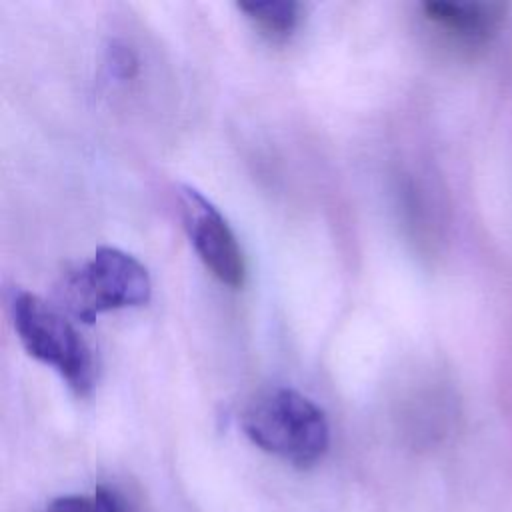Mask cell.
<instances>
[{
	"mask_svg": "<svg viewBox=\"0 0 512 512\" xmlns=\"http://www.w3.org/2000/svg\"><path fill=\"white\" fill-rule=\"evenodd\" d=\"M424 20L460 48L484 46L498 30L504 6L494 2H424Z\"/></svg>",
	"mask_w": 512,
	"mask_h": 512,
	"instance_id": "5b68a950",
	"label": "cell"
},
{
	"mask_svg": "<svg viewBox=\"0 0 512 512\" xmlns=\"http://www.w3.org/2000/svg\"><path fill=\"white\" fill-rule=\"evenodd\" d=\"M44 512H120V506L110 490L98 486L92 494L58 496Z\"/></svg>",
	"mask_w": 512,
	"mask_h": 512,
	"instance_id": "52a82bcc",
	"label": "cell"
},
{
	"mask_svg": "<svg viewBox=\"0 0 512 512\" xmlns=\"http://www.w3.org/2000/svg\"><path fill=\"white\" fill-rule=\"evenodd\" d=\"M10 316L20 344L34 360L56 370L78 398L92 392L96 384L92 348L60 308L28 290H14Z\"/></svg>",
	"mask_w": 512,
	"mask_h": 512,
	"instance_id": "7a4b0ae2",
	"label": "cell"
},
{
	"mask_svg": "<svg viewBox=\"0 0 512 512\" xmlns=\"http://www.w3.org/2000/svg\"><path fill=\"white\" fill-rule=\"evenodd\" d=\"M150 294L146 266L114 246H100L90 260L66 272L56 288L60 308L80 322H94L110 310L142 306Z\"/></svg>",
	"mask_w": 512,
	"mask_h": 512,
	"instance_id": "3957f363",
	"label": "cell"
},
{
	"mask_svg": "<svg viewBox=\"0 0 512 512\" xmlns=\"http://www.w3.org/2000/svg\"><path fill=\"white\" fill-rule=\"evenodd\" d=\"M112 64H114L116 74L122 76V78L132 76L134 68H136V60H134L132 52L126 50V48H114L112 50Z\"/></svg>",
	"mask_w": 512,
	"mask_h": 512,
	"instance_id": "ba28073f",
	"label": "cell"
},
{
	"mask_svg": "<svg viewBox=\"0 0 512 512\" xmlns=\"http://www.w3.org/2000/svg\"><path fill=\"white\" fill-rule=\"evenodd\" d=\"M238 10L244 12L248 22L256 28L258 34L270 42L288 40L300 22V4L298 2H264V4H238Z\"/></svg>",
	"mask_w": 512,
	"mask_h": 512,
	"instance_id": "8992f818",
	"label": "cell"
},
{
	"mask_svg": "<svg viewBox=\"0 0 512 512\" xmlns=\"http://www.w3.org/2000/svg\"><path fill=\"white\" fill-rule=\"evenodd\" d=\"M178 200L186 232L206 270L220 284L234 290L242 288L246 280V262L228 220L192 186H180Z\"/></svg>",
	"mask_w": 512,
	"mask_h": 512,
	"instance_id": "277c9868",
	"label": "cell"
},
{
	"mask_svg": "<svg viewBox=\"0 0 512 512\" xmlns=\"http://www.w3.org/2000/svg\"><path fill=\"white\" fill-rule=\"evenodd\" d=\"M242 430L260 450L296 468L314 466L330 446L324 410L294 388L260 392L242 412Z\"/></svg>",
	"mask_w": 512,
	"mask_h": 512,
	"instance_id": "6da1fadb",
	"label": "cell"
}]
</instances>
